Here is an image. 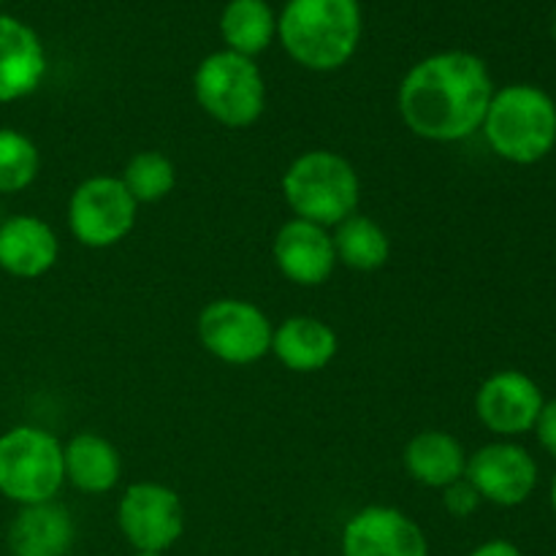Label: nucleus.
I'll return each instance as SVG.
<instances>
[{
  "mask_svg": "<svg viewBox=\"0 0 556 556\" xmlns=\"http://www.w3.org/2000/svg\"><path fill=\"white\" fill-rule=\"evenodd\" d=\"M494 85L478 54L438 52L407 71L396 92L402 123L429 141H462L481 130Z\"/></svg>",
  "mask_w": 556,
  "mask_h": 556,
  "instance_id": "obj_1",
  "label": "nucleus"
},
{
  "mask_svg": "<svg viewBox=\"0 0 556 556\" xmlns=\"http://www.w3.org/2000/svg\"><path fill=\"white\" fill-rule=\"evenodd\" d=\"M364 20L358 0H288L277 20L282 49L309 71H337L356 54Z\"/></svg>",
  "mask_w": 556,
  "mask_h": 556,
  "instance_id": "obj_2",
  "label": "nucleus"
},
{
  "mask_svg": "<svg viewBox=\"0 0 556 556\" xmlns=\"http://www.w3.org/2000/svg\"><path fill=\"white\" fill-rule=\"evenodd\" d=\"M489 147L519 166L543 161L556 144V103L535 85H508L492 96L481 125Z\"/></svg>",
  "mask_w": 556,
  "mask_h": 556,
  "instance_id": "obj_3",
  "label": "nucleus"
},
{
  "mask_svg": "<svg viewBox=\"0 0 556 556\" xmlns=\"http://www.w3.org/2000/svg\"><path fill=\"white\" fill-rule=\"evenodd\" d=\"M282 193L299 220L329 228L356 215L362 179L351 161L337 152L309 150L288 166L282 177Z\"/></svg>",
  "mask_w": 556,
  "mask_h": 556,
  "instance_id": "obj_4",
  "label": "nucleus"
},
{
  "mask_svg": "<svg viewBox=\"0 0 556 556\" xmlns=\"http://www.w3.org/2000/svg\"><path fill=\"white\" fill-rule=\"evenodd\" d=\"M65 483L63 445L38 427L0 434V494L20 508L52 503Z\"/></svg>",
  "mask_w": 556,
  "mask_h": 556,
  "instance_id": "obj_5",
  "label": "nucleus"
},
{
  "mask_svg": "<svg viewBox=\"0 0 556 556\" xmlns=\"http://www.w3.org/2000/svg\"><path fill=\"white\" fill-rule=\"evenodd\" d=\"M199 106L226 128H248L264 114L266 85L253 58L223 49L201 60L193 76Z\"/></svg>",
  "mask_w": 556,
  "mask_h": 556,
  "instance_id": "obj_6",
  "label": "nucleus"
},
{
  "mask_svg": "<svg viewBox=\"0 0 556 556\" xmlns=\"http://www.w3.org/2000/svg\"><path fill=\"white\" fill-rule=\"evenodd\" d=\"M134 195L119 177H90L68 201V228L85 248H112L123 242L136 223Z\"/></svg>",
  "mask_w": 556,
  "mask_h": 556,
  "instance_id": "obj_7",
  "label": "nucleus"
},
{
  "mask_svg": "<svg viewBox=\"0 0 556 556\" xmlns=\"http://www.w3.org/2000/svg\"><path fill=\"white\" fill-rule=\"evenodd\" d=\"M269 318L244 299H217L199 315V340L220 362L244 367L271 351Z\"/></svg>",
  "mask_w": 556,
  "mask_h": 556,
  "instance_id": "obj_8",
  "label": "nucleus"
},
{
  "mask_svg": "<svg viewBox=\"0 0 556 556\" xmlns=\"http://www.w3.org/2000/svg\"><path fill=\"white\" fill-rule=\"evenodd\" d=\"M117 521L136 552H166L185 532L182 500L163 483H134L119 500Z\"/></svg>",
  "mask_w": 556,
  "mask_h": 556,
  "instance_id": "obj_9",
  "label": "nucleus"
},
{
  "mask_svg": "<svg viewBox=\"0 0 556 556\" xmlns=\"http://www.w3.org/2000/svg\"><path fill=\"white\" fill-rule=\"evenodd\" d=\"M465 478L481 500L503 508L527 503L538 486V465L521 445L492 443L467 459Z\"/></svg>",
  "mask_w": 556,
  "mask_h": 556,
  "instance_id": "obj_10",
  "label": "nucleus"
},
{
  "mask_svg": "<svg viewBox=\"0 0 556 556\" xmlns=\"http://www.w3.org/2000/svg\"><path fill=\"white\" fill-rule=\"evenodd\" d=\"M342 556H429V543L410 516L369 505L342 530Z\"/></svg>",
  "mask_w": 556,
  "mask_h": 556,
  "instance_id": "obj_11",
  "label": "nucleus"
},
{
  "mask_svg": "<svg viewBox=\"0 0 556 556\" xmlns=\"http://www.w3.org/2000/svg\"><path fill=\"white\" fill-rule=\"evenodd\" d=\"M543 402L546 400L530 375L505 369L483 380L476 394V413L489 432L516 438L535 429Z\"/></svg>",
  "mask_w": 556,
  "mask_h": 556,
  "instance_id": "obj_12",
  "label": "nucleus"
},
{
  "mask_svg": "<svg viewBox=\"0 0 556 556\" xmlns=\"http://www.w3.org/2000/svg\"><path fill=\"white\" fill-rule=\"evenodd\" d=\"M275 264L296 286H324L337 266L334 242L326 228L307 220H288L275 237Z\"/></svg>",
  "mask_w": 556,
  "mask_h": 556,
  "instance_id": "obj_13",
  "label": "nucleus"
},
{
  "mask_svg": "<svg viewBox=\"0 0 556 556\" xmlns=\"http://www.w3.org/2000/svg\"><path fill=\"white\" fill-rule=\"evenodd\" d=\"M58 233L41 217L14 215L0 223V269L5 275L36 280L58 264Z\"/></svg>",
  "mask_w": 556,
  "mask_h": 556,
  "instance_id": "obj_14",
  "label": "nucleus"
},
{
  "mask_svg": "<svg viewBox=\"0 0 556 556\" xmlns=\"http://www.w3.org/2000/svg\"><path fill=\"white\" fill-rule=\"evenodd\" d=\"M47 52L30 25L0 14V103L20 101L41 85Z\"/></svg>",
  "mask_w": 556,
  "mask_h": 556,
  "instance_id": "obj_15",
  "label": "nucleus"
},
{
  "mask_svg": "<svg viewBox=\"0 0 556 556\" xmlns=\"http://www.w3.org/2000/svg\"><path fill=\"white\" fill-rule=\"evenodd\" d=\"M76 527L60 503L25 505L9 527L11 556H68Z\"/></svg>",
  "mask_w": 556,
  "mask_h": 556,
  "instance_id": "obj_16",
  "label": "nucleus"
},
{
  "mask_svg": "<svg viewBox=\"0 0 556 556\" xmlns=\"http://www.w3.org/2000/svg\"><path fill=\"white\" fill-rule=\"evenodd\" d=\"M271 353L291 372H318L337 356V334L329 324L309 315L282 320L271 334Z\"/></svg>",
  "mask_w": 556,
  "mask_h": 556,
  "instance_id": "obj_17",
  "label": "nucleus"
},
{
  "mask_svg": "<svg viewBox=\"0 0 556 556\" xmlns=\"http://www.w3.org/2000/svg\"><path fill=\"white\" fill-rule=\"evenodd\" d=\"M405 467L413 481L432 489H445L465 478L467 454L454 434L427 429L405 445Z\"/></svg>",
  "mask_w": 556,
  "mask_h": 556,
  "instance_id": "obj_18",
  "label": "nucleus"
},
{
  "mask_svg": "<svg viewBox=\"0 0 556 556\" xmlns=\"http://www.w3.org/2000/svg\"><path fill=\"white\" fill-rule=\"evenodd\" d=\"M65 481L85 494H103L117 486L123 476V462L117 448L101 434L81 432L63 445Z\"/></svg>",
  "mask_w": 556,
  "mask_h": 556,
  "instance_id": "obj_19",
  "label": "nucleus"
},
{
  "mask_svg": "<svg viewBox=\"0 0 556 556\" xmlns=\"http://www.w3.org/2000/svg\"><path fill=\"white\" fill-rule=\"evenodd\" d=\"M223 41L231 52L255 58L277 36V16L266 0H231L220 16Z\"/></svg>",
  "mask_w": 556,
  "mask_h": 556,
  "instance_id": "obj_20",
  "label": "nucleus"
},
{
  "mask_svg": "<svg viewBox=\"0 0 556 556\" xmlns=\"http://www.w3.org/2000/svg\"><path fill=\"white\" fill-rule=\"evenodd\" d=\"M331 242H334L337 261L356 271L380 269L391 253V242L380 223H375L367 215H358V212L345 217L340 226H334Z\"/></svg>",
  "mask_w": 556,
  "mask_h": 556,
  "instance_id": "obj_21",
  "label": "nucleus"
},
{
  "mask_svg": "<svg viewBox=\"0 0 556 556\" xmlns=\"http://www.w3.org/2000/svg\"><path fill=\"white\" fill-rule=\"evenodd\" d=\"M119 179L136 199V204H155V201L166 199L172 193L174 182H177V172H174V163L163 152L144 150L136 152L125 163V172Z\"/></svg>",
  "mask_w": 556,
  "mask_h": 556,
  "instance_id": "obj_22",
  "label": "nucleus"
},
{
  "mask_svg": "<svg viewBox=\"0 0 556 556\" xmlns=\"http://www.w3.org/2000/svg\"><path fill=\"white\" fill-rule=\"evenodd\" d=\"M41 168V155L33 139L14 128H0V193L11 195L30 188Z\"/></svg>",
  "mask_w": 556,
  "mask_h": 556,
  "instance_id": "obj_23",
  "label": "nucleus"
},
{
  "mask_svg": "<svg viewBox=\"0 0 556 556\" xmlns=\"http://www.w3.org/2000/svg\"><path fill=\"white\" fill-rule=\"evenodd\" d=\"M481 503H483L481 494L472 489V483L467 481V478H462V481L451 483V486L443 489L445 510H448L451 516H456V519H465V516L476 514Z\"/></svg>",
  "mask_w": 556,
  "mask_h": 556,
  "instance_id": "obj_24",
  "label": "nucleus"
},
{
  "mask_svg": "<svg viewBox=\"0 0 556 556\" xmlns=\"http://www.w3.org/2000/svg\"><path fill=\"white\" fill-rule=\"evenodd\" d=\"M535 434L538 440H541L543 448L556 459V400L543 402L541 416H538L535 421Z\"/></svg>",
  "mask_w": 556,
  "mask_h": 556,
  "instance_id": "obj_25",
  "label": "nucleus"
},
{
  "mask_svg": "<svg viewBox=\"0 0 556 556\" xmlns=\"http://www.w3.org/2000/svg\"><path fill=\"white\" fill-rule=\"evenodd\" d=\"M470 556H521V552L508 541H489L478 546Z\"/></svg>",
  "mask_w": 556,
  "mask_h": 556,
  "instance_id": "obj_26",
  "label": "nucleus"
},
{
  "mask_svg": "<svg viewBox=\"0 0 556 556\" xmlns=\"http://www.w3.org/2000/svg\"><path fill=\"white\" fill-rule=\"evenodd\" d=\"M552 508H554V514H556V476H554V483H552Z\"/></svg>",
  "mask_w": 556,
  "mask_h": 556,
  "instance_id": "obj_27",
  "label": "nucleus"
},
{
  "mask_svg": "<svg viewBox=\"0 0 556 556\" xmlns=\"http://www.w3.org/2000/svg\"><path fill=\"white\" fill-rule=\"evenodd\" d=\"M134 556H163V552H136Z\"/></svg>",
  "mask_w": 556,
  "mask_h": 556,
  "instance_id": "obj_28",
  "label": "nucleus"
},
{
  "mask_svg": "<svg viewBox=\"0 0 556 556\" xmlns=\"http://www.w3.org/2000/svg\"><path fill=\"white\" fill-rule=\"evenodd\" d=\"M552 33H554V38H556V11H554V22H552Z\"/></svg>",
  "mask_w": 556,
  "mask_h": 556,
  "instance_id": "obj_29",
  "label": "nucleus"
},
{
  "mask_svg": "<svg viewBox=\"0 0 556 556\" xmlns=\"http://www.w3.org/2000/svg\"><path fill=\"white\" fill-rule=\"evenodd\" d=\"M0 3H3V0H0Z\"/></svg>",
  "mask_w": 556,
  "mask_h": 556,
  "instance_id": "obj_30",
  "label": "nucleus"
}]
</instances>
